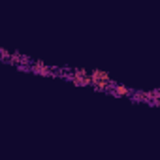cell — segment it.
<instances>
[{
    "mask_svg": "<svg viewBox=\"0 0 160 160\" xmlns=\"http://www.w3.org/2000/svg\"><path fill=\"white\" fill-rule=\"evenodd\" d=\"M115 92H117V94H122V96H128V94H130V91H128L124 85H115Z\"/></svg>",
    "mask_w": 160,
    "mask_h": 160,
    "instance_id": "obj_2",
    "label": "cell"
},
{
    "mask_svg": "<svg viewBox=\"0 0 160 160\" xmlns=\"http://www.w3.org/2000/svg\"><path fill=\"white\" fill-rule=\"evenodd\" d=\"M91 83H92L94 87L104 89V87H108V83H109V77H108V73H106V72L94 70V72L91 73Z\"/></svg>",
    "mask_w": 160,
    "mask_h": 160,
    "instance_id": "obj_1",
    "label": "cell"
}]
</instances>
